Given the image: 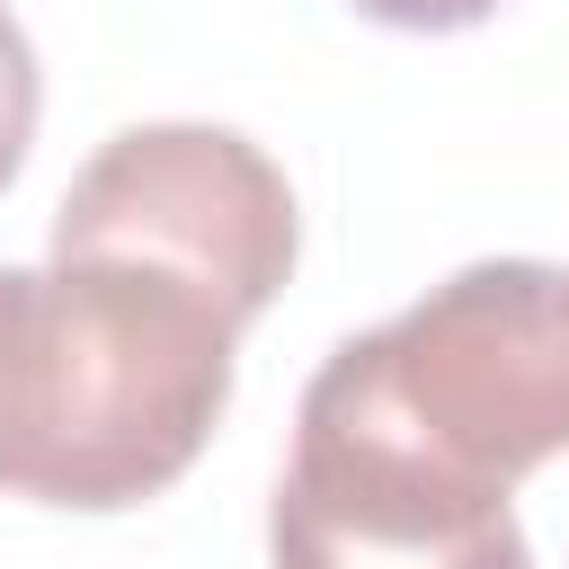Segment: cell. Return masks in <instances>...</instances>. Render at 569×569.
I'll list each match as a JSON object with an SVG mask.
<instances>
[{"instance_id": "cell-1", "label": "cell", "mask_w": 569, "mask_h": 569, "mask_svg": "<svg viewBox=\"0 0 569 569\" xmlns=\"http://www.w3.org/2000/svg\"><path fill=\"white\" fill-rule=\"evenodd\" d=\"M240 320L142 258L0 267V498L142 507L231 409Z\"/></svg>"}, {"instance_id": "cell-2", "label": "cell", "mask_w": 569, "mask_h": 569, "mask_svg": "<svg viewBox=\"0 0 569 569\" xmlns=\"http://www.w3.org/2000/svg\"><path fill=\"white\" fill-rule=\"evenodd\" d=\"M293 427L507 498L569 453V267L480 258L427 284L400 320L329 347Z\"/></svg>"}, {"instance_id": "cell-3", "label": "cell", "mask_w": 569, "mask_h": 569, "mask_svg": "<svg viewBox=\"0 0 569 569\" xmlns=\"http://www.w3.org/2000/svg\"><path fill=\"white\" fill-rule=\"evenodd\" d=\"M302 222L284 169L231 124H133L53 204V258H142L258 320L293 276Z\"/></svg>"}, {"instance_id": "cell-4", "label": "cell", "mask_w": 569, "mask_h": 569, "mask_svg": "<svg viewBox=\"0 0 569 569\" xmlns=\"http://www.w3.org/2000/svg\"><path fill=\"white\" fill-rule=\"evenodd\" d=\"M267 551L276 569H533L507 498L302 427L267 498Z\"/></svg>"}, {"instance_id": "cell-5", "label": "cell", "mask_w": 569, "mask_h": 569, "mask_svg": "<svg viewBox=\"0 0 569 569\" xmlns=\"http://www.w3.org/2000/svg\"><path fill=\"white\" fill-rule=\"evenodd\" d=\"M36 107H44V80H36V44H27V27L0 9V187L27 169V142H36Z\"/></svg>"}, {"instance_id": "cell-6", "label": "cell", "mask_w": 569, "mask_h": 569, "mask_svg": "<svg viewBox=\"0 0 569 569\" xmlns=\"http://www.w3.org/2000/svg\"><path fill=\"white\" fill-rule=\"evenodd\" d=\"M373 27H400V36H453V27H480L498 18L507 0H356Z\"/></svg>"}]
</instances>
